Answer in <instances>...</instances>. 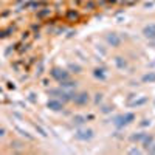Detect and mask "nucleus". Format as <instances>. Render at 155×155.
<instances>
[{
    "label": "nucleus",
    "mask_w": 155,
    "mask_h": 155,
    "mask_svg": "<svg viewBox=\"0 0 155 155\" xmlns=\"http://www.w3.org/2000/svg\"><path fill=\"white\" fill-rule=\"evenodd\" d=\"M48 95H50V96H56V98L61 99L62 102H68V101L73 99V95H74V93L67 92V90H64V88L61 87V88H51L50 92H48Z\"/></svg>",
    "instance_id": "nucleus-1"
},
{
    "label": "nucleus",
    "mask_w": 155,
    "mask_h": 155,
    "mask_svg": "<svg viewBox=\"0 0 155 155\" xmlns=\"http://www.w3.org/2000/svg\"><path fill=\"white\" fill-rule=\"evenodd\" d=\"M50 74H51V78H53V79H56L58 82H62V81L70 79V73H68L67 70H64V68H59V67L51 68Z\"/></svg>",
    "instance_id": "nucleus-2"
},
{
    "label": "nucleus",
    "mask_w": 155,
    "mask_h": 155,
    "mask_svg": "<svg viewBox=\"0 0 155 155\" xmlns=\"http://www.w3.org/2000/svg\"><path fill=\"white\" fill-rule=\"evenodd\" d=\"M134 120H135V115L134 113H124V115L116 116L113 123H115L116 127H124V126H129Z\"/></svg>",
    "instance_id": "nucleus-3"
},
{
    "label": "nucleus",
    "mask_w": 155,
    "mask_h": 155,
    "mask_svg": "<svg viewBox=\"0 0 155 155\" xmlns=\"http://www.w3.org/2000/svg\"><path fill=\"white\" fill-rule=\"evenodd\" d=\"M93 137H95V132L92 129H79V130L74 134V138L78 141H90Z\"/></svg>",
    "instance_id": "nucleus-4"
},
{
    "label": "nucleus",
    "mask_w": 155,
    "mask_h": 155,
    "mask_svg": "<svg viewBox=\"0 0 155 155\" xmlns=\"http://www.w3.org/2000/svg\"><path fill=\"white\" fill-rule=\"evenodd\" d=\"M74 104H78V106H84V104H87V102L90 101V96H88V93L87 92H81V93H74L73 95V99H71Z\"/></svg>",
    "instance_id": "nucleus-5"
},
{
    "label": "nucleus",
    "mask_w": 155,
    "mask_h": 155,
    "mask_svg": "<svg viewBox=\"0 0 155 155\" xmlns=\"http://www.w3.org/2000/svg\"><path fill=\"white\" fill-rule=\"evenodd\" d=\"M47 107H48L50 110H53V112H61V110L64 109V102H62L61 99H50V101L47 102Z\"/></svg>",
    "instance_id": "nucleus-6"
},
{
    "label": "nucleus",
    "mask_w": 155,
    "mask_h": 155,
    "mask_svg": "<svg viewBox=\"0 0 155 155\" xmlns=\"http://www.w3.org/2000/svg\"><path fill=\"white\" fill-rule=\"evenodd\" d=\"M106 41L112 47H120V44H121V39H120V36L116 34V33H109L106 36Z\"/></svg>",
    "instance_id": "nucleus-7"
},
{
    "label": "nucleus",
    "mask_w": 155,
    "mask_h": 155,
    "mask_svg": "<svg viewBox=\"0 0 155 155\" xmlns=\"http://www.w3.org/2000/svg\"><path fill=\"white\" fill-rule=\"evenodd\" d=\"M143 34L144 37H147L149 41H153L155 39V23H149L143 28Z\"/></svg>",
    "instance_id": "nucleus-8"
},
{
    "label": "nucleus",
    "mask_w": 155,
    "mask_h": 155,
    "mask_svg": "<svg viewBox=\"0 0 155 155\" xmlns=\"http://www.w3.org/2000/svg\"><path fill=\"white\" fill-rule=\"evenodd\" d=\"M85 121H87V118L82 115H74L73 116V124H76V126H82Z\"/></svg>",
    "instance_id": "nucleus-9"
},
{
    "label": "nucleus",
    "mask_w": 155,
    "mask_h": 155,
    "mask_svg": "<svg viewBox=\"0 0 155 155\" xmlns=\"http://www.w3.org/2000/svg\"><path fill=\"white\" fill-rule=\"evenodd\" d=\"M141 81H143L144 84H147V82H149V84H150V82H155V73H153V71H150V73L144 74Z\"/></svg>",
    "instance_id": "nucleus-10"
},
{
    "label": "nucleus",
    "mask_w": 155,
    "mask_h": 155,
    "mask_svg": "<svg viewBox=\"0 0 155 155\" xmlns=\"http://www.w3.org/2000/svg\"><path fill=\"white\" fill-rule=\"evenodd\" d=\"M115 62H116V67L121 68V70H124V68L127 67V62H126V61H124V58H121V56L115 58Z\"/></svg>",
    "instance_id": "nucleus-11"
},
{
    "label": "nucleus",
    "mask_w": 155,
    "mask_h": 155,
    "mask_svg": "<svg viewBox=\"0 0 155 155\" xmlns=\"http://www.w3.org/2000/svg\"><path fill=\"white\" fill-rule=\"evenodd\" d=\"M93 74H95V78H98V79H106V70L104 68H95Z\"/></svg>",
    "instance_id": "nucleus-12"
},
{
    "label": "nucleus",
    "mask_w": 155,
    "mask_h": 155,
    "mask_svg": "<svg viewBox=\"0 0 155 155\" xmlns=\"http://www.w3.org/2000/svg\"><path fill=\"white\" fill-rule=\"evenodd\" d=\"M59 84H61L62 88H74V87H76V82H73V81H70V79L62 81V82H59Z\"/></svg>",
    "instance_id": "nucleus-13"
},
{
    "label": "nucleus",
    "mask_w": 155,
    "mask_h": 155,
    "mask_svg": "<svg viewBox=\"0 0 155 155\" xmlns=\"http://www.w3.org/2000/svg\"><path fill=\"white\" fill-rule=\"evenodd\" d=\"M153 143V137H149V135H146L144 137V140H143V146H144V149L147 150L149 149V146Z\"/></svg>",
    "instance_id": "nucleus-14"
},
{
    "label": "nucleus",
    "mask_w": 155,
    "mask_h": 155,
    "mask_svg": "<svg viewBox=\"0 0 155 155\" xmlns=\"http://www.w3.org/2000/svg\"><path fill=\"white\" fill-rule=\"evenodd\" d=\"M146 135H147V134H144V132H140V134L132 135V137H130V140H132V141H143Z\"/></svg>",
    "instance_id": "nucleus-15"
},
{
    "label": "nucleus",
    "mask_w": 155,
    "mask_h": 155,
    "mask_svg": "<svg viewBox=\"0 0 155 155\" xmlns=\"http://www.w3.org/2000/svg\"><path fill=\"white\" fill-rule=\"evenodd\" d=\"M68 70L73 71V73H81V71H82L81 65H78V64H70V65H68Z\"/></svg>",
    "instance_id": "nucleus-16"
},
{
    "label": "nucleus",
    "mask_w": 155,
    "mask_h": 155,
    "mask_svg": "<svg viewBox=\"0 0 155 155\" xmlns=\"http://www.w3.org/2000/svg\"><path fill=\"white\" fill-rule=\"evenodd\" d=\"M23 144L20 143V141H11V147H14V149H20Z\"/></svg>",
    "instance_id": "nucleus-17"
},
{
    "label": "nucleus",
    "mask_w": 155,
    "mask_h": 155,
    "mask_svg": "<svg viewBox=\"0 0 155 155\" xmlns=\"http://www.w3.org/2000/svg\"><path fill=\"white\" fill-rule=\"evenodd\" d=\"M147 101V98H141V99H138V101H135L132 106H141V104H144V102Z\"/></svg>",
    "instance_id": "nucleus-18"
},
{
    "label": "nucleus",
    "mask_w": 155,
    "mask_h": 155,
    "mask_svg": "<svg viewBox=\"0 0 155 155\" xmlns=\"http://www.w3.org/2000/svg\"><path fill=\"white\" fill-rule=\"evenodd\" d=\"M36 130H37V132H39V134H41V135H42V137H47V132H45V130H44V129H42V127H41V126H36Z\"/></svg>",
    "instance_id": "nucleus-19"
},
{
    "label": "nucleus",
    "mask_w": 155,
    "mask_h": 155,
    "mask_svg": "<svg viewBox=\"0 0 155 155\" xmlns=\"http://www.w3.org/2000/svg\"><path fill=\"white\" fill-rule=\"evenodd\" d=\"M101 99H102V93H98V95H96V98H95V102L98 104V102H101Z\"/></svg>",
    "instance_id": "nucleus-20"
},
{
    "label": "nucleus",
    "mask_w": 155,
    "mask_h": 155,
    "mask_svg": "<svg viewBox=\"0 0 155 155\" xmlns=\"http://www.w3.org/2000/svg\"><path fill=\"white\" fill-rule=\"evenodd\" d=\"M147 150H149V152H150V153H155V143H153V144H150V146H149V149H147Z\"/></svg>",
    "instance_id": "nucleus-21"
},
{
    "label": "nucleus",
    "mask_w": 155,
    "mask_h": 155,
    "mask_svg": "<svg viewBox=\"0 0 155 155\" xmlns=\"http://www.w3.org/2000/svg\"><path fill=\"white\" fill-rule=\"evenodd\" d=\"M5 134H6L5 129H0V137H5Z\"/></svg>",
    "instance_id": "nucleus-22"
},
{
    "label": "nucleus",
    "mask_w": 155,
    "mask_h": 155,
    "mask_svg": "<svg viewBox=\"0 0 155 155\" xmlns=\"http://www.w3.org/2000/svg\"><path fill=\"white\" fill-rule=\"evenodd\" d=\"M150 124V121H147V120H144L143 123H141V126H149Z\"/></svg>",
    "instance_id": "nucleus-23"
},
{
    "label": "nucleus",
    "mask_w": 155,
    "mask_h": 155,
    "mask_svg": "<svg viewBox=\"0 0 155 155\" xmlns=\"http://www.w3.org/2000/svg\"><path fill=\"white\" fill-rule=\"evenodd\" d=\"M130 153H140L138 149H130Z\"/></svg>",
    "instance_id": "nucleus-24"
}]
</instances>
